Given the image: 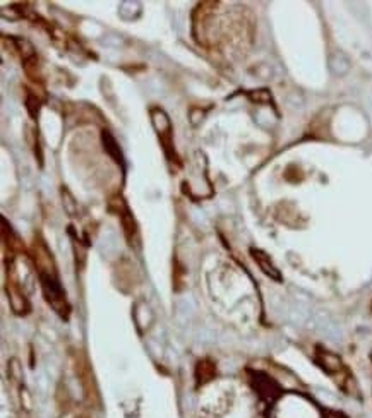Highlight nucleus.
<instances>
[{
  "label": "nucleus",
  "instance_id": "nucleus-2",
  "mask_svg": "<svg viewBox=\"0 0 372 418\" xmlns=\"http://www.w3.org/2000/svg\"><path fill=\"white\" fill-rule=\"evenodd\" d=\"M316 362L321 365V368L326 372L328 375L333 377V380L345 391L347 394H357V384L353 380V375L350 374V370L347 368V365L341 362L340 357H336L334 353L328 352V350L318 346V352H316Z\"/></svg>",
  "mask_w": 372,
  "mask_h": 418
},
{
  "label": "nucleus",
  "instance_id": "nucleus-7",
  "mask_svg": "<svg viewBox=\"0 0 372 418\" xmlns=\"http://www.w3.org/2000/svg\"><path fill=\"white\" fill-rule=\"evenodd\" d=\"M214 374H216V367H214V364L211 360L204 358V360L197 362V367H196L197 386H204L206 382H210V380L214 377Z\"/></svg>",
  "mask_w": 372,
  "mask_h": 418
},
{
  "label": "nucleus",
  "instance_id": "nucleus-8",
  "mask_svg": "<svg viewBox=\"0 0 372 418\" xmlns=\"http://www.w3.org/2000/svg\"><path fill=\"white\" fill-rule=\"evenodd\" d=\"M102 139H103V146H105L106 153L113 158V161H117L120 166H124V158H122V153H120V149H118L117 141L113 139V136H111L110 132H106V130H103Z\"/></svg>",
  "mask_w": 372,
  "mask_h": 418
},
{
  "label": "nucleus",
  "instance_id": "nucleus-4",
  "mask_svg": "<svg viewBox=\"0 0 372 418\" xmlns=\"http://www.w3.org/2000/svg\"><path fill=\"white\" fill-rule=\"evenodd\" d=\"M151 120H153L156 134H158L159 143H161L166 158H168L170 161L178 163V158L175 155V148H173L172 124H170V118L166 117V113L161 110V108H153V110H151Z\"/></svg>",
  "mask_w": 372,
  "mask_h": 418
},
{
  "label": "nucleus",
  "instance_id": "nucleus-3",
  "mask_svg": "<svg viewBox=\"0 0 372 418\" xmlns=\"http://www.w3.org/2000/svg\"><path fill=\"white\" fill-rule=\"evenodd\" d=\"M5 292H7V300H9V305L12 309V312L16 315H26L31 309L29 305V300L26 297L24 290L21 286L19 276L16 272V267H14L12 259L7 262V283H5Z\"/></svg>",
  "mask_w": 372,
  "mask_h": 418
},
{
  "label": "nucleus",
  "instance_id": "nucleus-6",
  "mask_svg": "<svg viewBox=\"0 0 372 418\" xmlns=\"http://www.w3.org/2000/svg\"><path fill=\"white\" fill-rule=\"evenodd\" d=\"M117 212L118 214L117 216H120V219H122V226H124V233H125V237H127V240H129V244H137L139 242V235H137V226H136V223H134V218H132V214L129 212V208L125 206V203L124 201H118V209H117Z\"/></svg>",
  "mask_w": 372,
  "mask_h": 418
},
{
  "label": "nucleus",
  "instance_id": "nucleus-5",
  "mask_svg": "<svg viewBox=\"0 0 372 418\" xmlns=\"http://www.w3.org/2000/svg\"><path fill=\"white\" fill-rule=\"evenodd\" d=\"M251 256H252V259H254V262L259 266V269H261L267 278L274 279V281H281L280 269L274 266V262L271 261V257L267 256L266 252L259 251V249H251Z\"/></svg>",
  "mask_w": 372,
  "mask_h": 418
},
{
  "label": "nucleus",
  "instance_id": "nucleus-1",
  "mask_svg": "<svg viewBox=\"0 0 372 418\" xmlns=\"http://www.w3.org/2000/svg\"><path fill=\"white\" fill-rule=\"evenodd\" d=\"M35 267L38 272L40 286H42L43 297L47 300V304L55 311V314L62 317V319H69L70 315V305L67 300L65 290L60 283L57 271H55V262L52 259V254L48 252V249L45 247V244L40 242V247L36 249L35 245Z\"/></svg>",
  "mask_w": 372,
  "mask_h": 418
}]
</instances>
